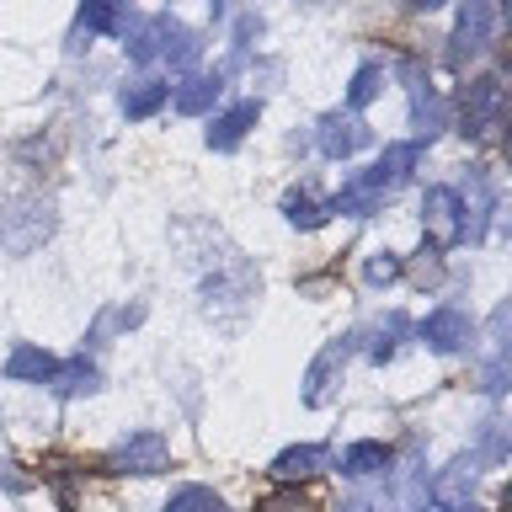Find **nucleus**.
I'll return each mask as SVG.
<instances>
[{
  "label": "nucleus",
  "instance_id": "nucleus-11",
  "mask_svg": "<svg viewBox=\"0 0 512 512\" xmlns=\"http://www.w3.org/2000/svg\"><path fill=\"white\" fill-rule=\"evenodd\" d=\"M256 118H262V107H256V102H235L230 112H219L214 128H208V150H235V144L256 128Z\"/></svg>",
  "mask_w": 512,
  "mask_h": 512
},
{
  "label": "nucleus",
  "instance_id": "nucleus-8",
  "mask_svg": "<svg viewBox=\"0 0 512 512\" xmlns=\"http://www.w3.org/2000/svg\"><path fill=\"white\" fill-rule=\"evenodd\" d=\"M470 336H475L470 315L454 310V304H443V310H432V315L422 320V342H427L432 352H459V347H470Z\"/></svg>",
  "mask_w": 512,
  "mask_h": 512
},
{
  "label": "nucleus",
  "instance_id": "nucleus-10",
  "mask_svg": "<svg viewBox=\"0 0 512 512\" xmlns=\"http://www.w3.org/2000/svg\"><path fill=\"white\" fill-rule=\"evenodd\" d=\"M347 352H352V336H342V342H331L320 358L310 363V374H304V406H320V400L331 395V379L342 374V363H347Z\"/></svg>",
  "mask_w": 512,
  "mask_h": 512
},
{
  "label": "nucleus",
  "instance_id": "nucleus-22",
  "mask_svg": "<svg viewBox=\"0 0 512 512\" xmlns=\"http://www.w3.org/2000/svg\"><path fill=\"white\" fill-rule=\"evenodd\" d=\"M379 86H384V70H379V64H363V70L352 75V86H347V102L352 107H368L379 96Z\"/></svg>",
  "mask_w": 512,
  "mask_h": 512
},
{
  "label": "nucleus",
  "instance_id": "nucleus-29",
  "mask_svg": "<svg viewBox=\"0 0 512 512\" xmlns=\"http://www.w3.org/2000/svg\"><path fill=\"white\" fill-rule=\"evenodd\" d=\"M486 390H491V395H502V390H507V358H502V352H496L491 368H486Z\"/></svg>",
  "mask_w": 512,
  "mask_h": 512
},
{
  "label": "nucleus",
  "instance_id": "nucleus-27",
  "mask_svg": "<svg viewBox=\"0 0 512 512\" xmlns=\"http://www.w3.org/2000/svg\"><path fill=\"white\" fill-rule=\"evenodd\" d=\"M400 331H406V320H400V315H390V326L379 331V342H374V347H368V352H374V363L395 358V336H400Z\"/></svg>",
  "mask_w": 512,
  "mask_h": 512
},
{
  "label": "nucleus",
  "instance_id": "nucleus-15",
  "mask_svg": "<svg viewBox=\"0 0 512 512\" xmlns=\"http://www.w3.org/2000/svg\"><path fill=\"white\" fill-rule=\"evenodd\" d=\"M224 80L219 75H187L182 86H176V112H187V118H198V112H208L219 102Z\"/></svg>",
  "mask_w": 512,
  "mask_h": 512
},
{
  "label": "nucleus",
  "instance_id": "nucleus-17",
  "mask_svg": "<svg viewBox=\"0 0 512 512\" xmlns=\"http://www.w3.org/2000/svg\"><path fill=\"white\" fill-rule=\"evenodd\" d=\"M342 470L352 480H374V475L390 470V448H384V443H352L347 459H342Z\"/></svg>",
  "mask_w": 512,
  "mask_h": 512
},
{
  "label": "nucleus",
  "instance_id": "nucleus-1",
  "mask_svg": "<svg viewBox=\"0 0 512 512\" xmlns=\"http://www.w3.org/2000/svg\"><path fill=\"white\" fill-rule=\"evenodd\" d=\"M416 144H390V150H384L374 166H368L363 176H352V182L336 192V203H331V214H352V219H368L379 208V198L384 192H390L395 182H406L411 176V166H416Z\"/></svg>",
  "mask_w": 512,
  "mask_h": 512
},
{
  "label": "nucleus",
  "instance_id": "nucleus-19",
  "mask_svg": "<svg viewBox=\"0 0 512 512\" xmlns=\"http://www.w3.org/2000/svg\"><path fill=\"white\" fill-rule=\"evenodd\" d=\"M54 374V358H48L43 347H16L11 358H6V379H48Z\"/></svg>",
  "mask_w": 512,
  "mask_h": 512
},
{
  "label": "nucleus",
  "instance_id": "nucleus-24",
  "mask_svg": "<svg viewBox=\"0 0 512 512\" xmlns=\"http://www.w3.org/2000/svg\"><path fill=\"white\" fill-rule=\"evenodd\" d=\"M470 480H475V459H459V464H448V475L438 480V496H443V502H459Z\"/></svg>",
  "mask_w": 512,
  "mask_h": 512
},
{
  "label": "nucleus",
  "instance_id": "nucleus-23",
  "mask_svg": "<svg viewBox=\"0 0 512 512\" xmlns=\"http://www.w3.org/2000/svg\"><path fill=\"white\" fill-rule=\"evenodd\" d=\"M288 224H299V230H315V224H326V208H320L315 198H304V192H294V198L283 203Z\"/></svg>",
  "mask_w": 512,
  "mask_h": 512
},
{
  "label": "nucleus",
  "instance_id": "nucleus-21",
  "mask_svg": "<svg viewBox=\"0 0 512 512\" xmlns=\"http://www.w3.org/2000/svg\"><path fill=\"white\" fill-rule=\"evenodd\" d=\"M256 512H320V507H315L299 486H283V491L262 496V502H256Z\"/></svg>",
  "mask_w": 512,
  "mask_h": 512
},
{
  "label": "nucleus",
  "instance_id": "nucleus-16",
  "mask_svg": "<svg viewBox=\"0 0 512 512\" xmlns=\"http://www.w3.org/2000/svg\"><path fill=\"white\" fill-rule=\"evenodd\" d=\"M443 123H448L443 96H438V91H411V128H416V139L443 134Z\"/></svg>",
  "mask_w": 512,
  "mask_h": 512
},
{
  "label": "nucleus",
  "instance_id": "nucleus-12",
  "mask_svg": "<svg viewBox=\"0 0 512 512\" xmlns=\"http://www.w3.org/2000/svg\"><path fill=\"white\" fill-rule=\"evenodd\" d=\"M320 470H326V448H315V443H294L272 459V475H278L283 486H299V480H310Z\"/></svg>",
  "mask_w": 512,
  "mask_h": 512
},
{
  "label": "nucleus",
  "instance_id": "nucleus-3",
  "mask_svg": "<svg viewBox=\"0 0 512 512\" xmlns=\"http://www.w3.org/2000/svg\"><path fill=\"white\" fill-rule=\"evenodd\" d=\"M491 32H496V11L491 0H464L459 6V22H454V38H448V70H464L475 54L491 48Z\"/></svg>",
  "mask_w": 512,
  "mask_h": 512
},
{
  "label": "nucleus",
  "instance_id": "nucleus-28",
  "mask_svg": "<svg viewBox=\"0 0 512 512\" xmlns=\"http://www.w3.org/2000/svg\"><path fill=\"white\" fill-rule=\"evenodd\" d=\"M347 512H390V496L384 491H368V496H352Z\"/></svg>",
  "mask_w": 512,
  "mask_h": 512
},
{
  "label": "nucleus",
  "instance_id": "nucleus-13",
  "mask_svg": "<svg viewBox=\"0 0 512 512\" xmlns=\"http://www.w3.org/2000/svg\"><path fill=\"white\" fill-rule=\"evenodd\" d=\"M96 384H102V374L86 363V352L80 358H70V363H54V374H48V390H54L59 400H75V395H91Z\"/></svg>",
  "mask_w": 512,
  "mask_h": 512
},
{
  "label": "nucleus",
  "instance_id": "nucleus-4",
  "mask_svg": "<svg viewBox=\"0 0 512 512\" xmlns=\"http://www.w3.org/2000/svg\"><path fill=\"white\" fill-rule=\"evenodd\" d=\"M502 123V80L496 75H480L464 86L459 96V134L464 139H491V128Z\"/></svg>",
  "mask_w": 512,
  "mask_h": 512
},
{
  "label": "nucleus",
  "instance_id": "nucleus-9",
  "mask_svg": "<svg viewBox=\"0 0 512 512\" xmlns=\"http://www.w3.org/2000/svg\"><path fill=\"white\" fill-rule=\"evenodd\" d=\"M368 139H374V134H368V123H363V118H352V112H347V118H342V112H331V118H320V150H326V155H336V160L358 155Z\"/></svg>",
  "mask_w": 512,
  "mask_h": 512
},
{
  "label": "nucleus",
  "instance_id": "nucleus-31",
  "mask_svg": "<svg viewBox=\"0 0 512 512\" xmlns=\"http://www.w3.org/2000/svg\"><path fill=\"white\" fill-rule=\"evenodd\" d=\"M406 6H416V11H438V6H448V0H406Z\"/></svg>",
  "mask_w": 512,
  "mask_h": 512
},
{
  "label": "nucleus",
  "instance_id": "nucleus-30",
  "mask_svg": "<svg viewBox=\"0 0 512 512\" xmlns=\"http://www.w3.org/2000/svg\"><path fill=\"white\" fill-rule=\"evenodd\" d=\"M486 459H502V422H486Z\"/></svg>",
  "mask_w": 512,
  "mask_h": 512
},
{
  "label": "nucleus",
  "instance_id": "nucleus-25",
  "mask_svg": "<svg viewBox=\"0 0 512 512\" xmlns=\"http://www.w3.org/2000/svg\"><path fill=\"white\" fill-rule=\"evenodd\" d=\"M363 278L368 283H395L400 278V256H390V251H374V256H368V267H363Z\"/></svg>",
  "mask_w": 512,
  "mask_h": 512
},
{
  "label": "nucleus",
  "instance_id": "nucleus-18",
  "mask_svg": "<svg viewBox=\"0 0 512 512\" xmlns=\"http://www.w3.org/2000/svg\"><path fill=\"white\" fill-rule=\"evenodd\" d=\"M166 86L160 80H134V86H123V112L128 118H150V112H160L166 107Z\"/></svg>",
  "mask_w": 512,
  "mask_h": 512
},
{
  "label": "nucleus",
  "instance_id": "nucleus-5",
  "mask_svg": "<svg viewBox=\"0 0 512 512\" xmlns=\"http://www.w3.org/2000/svg\"><path fill=\"white\" fill-rule=\"evenodd\" d=\"M107 470H118V475H160V470H171V443L160 438V432H128V438L112 448Z\"/></svg>",
  "mask_w": 512,
  "mask_h": 512
},
{
  "label": "nucleus",
  "instance_id": "nucleus-26",
  "mask_svg": "<svg viewBox=\"0 0 512 512\" xmlns=\"http://www.w3.org/2000/svg\"><path fill=\"white\" fill-rule=\"evenodd\" d=\"M411 278H416V283H422V288H427V283H438V278H443V251H438V246H427L422 256H416V267H411Z\"/></svg>",
  "mask_w": 512,
  "mask_h": 512
},
{
  "label": "nucleus",
  "instance_id": "nucleus-2",
  "mask_svg": "<svg viewBox=\"0 0 512 512\" xmlns=\"http://www.w3.org/2000/svg\"><path fill=\"white\" fill-rule=\"evenodd\" d=\"M54 235V203L48 198H11L0 203V251L27 256Z\"/></svg>",
  "mask_w": 512,
  "mask_h": 512
},
{
  "label": "nucleus",
  "instance_id": "nucleus-20",
  "mask_svg": "<svg viewBox=\"0 0 512 512\" xmlns=\"http://www.w3.org/2000/svg\"><path fill=\"white\" fill-rule=\"evenodd\" d=\"M166 512H224V502H219V491H208V486H182L166 502Z\"/></svg>",
  "mask_w": 512,
  "mask_h": 512
},
{
  "label": "nucleus",
  "instance_id": "nucleus-14",
  "mask_svg": "<svg viewBox=\"0 0 512 512\" xmlns=\"http://www.w3.org/2000/svg\"><path fill=\"white\" fill-rule=\"evenodd\" d=\"M134 6L128 0H86L80 6V32H128Z\"/></svg>",
  "mask_w": 512,
  "mask_h": 512
},
{
  "label": "nucleus",
  "instance_id": "nucleus-32",
  "mask_svg": "<svg viewBox=\"0 0 512 512\" xmlns=\"http://www.w3.org/2000/svg\"><path fill=\"white\" fill-rule=\"evenodd\" d=\"M464 512H480V507H464Z\"/></svg>",
  "mask_w": 512,
  "mask_h": 512
},
{
  "label": "nucleus",
  "instance_id": "nucleus-6",
  "mask_svg": "<svg viewBox=\"0 0 512 512\" xmlns=\"http://www.w3.org/2000/svg\"><path fill=\"white\" fill-rule=\"evenodd\" d=\"M459 214H464V235H470V240L486 235V224H491V214H496V182H491L486 166H470V176H464Z\"/></svg>",
  "mask_w": 512,
  "mask_h": 512
},
{
  "label": "nucleus",
  "instance_id": "nucleus-7",
  "mask_svg": "<svg viewBox=\"0 0 512 512\" xmlns=\"http://www.w3.org/2000/svg\"><path fill=\"white\" fill-rule=\"evenodd\" d=\"M422 219L438 246H454V240H464V214H459V192L454 187H427L422 198Z\"/></svg>",
  "mask_w": 512,
  "mask_h": 512
}]
</instances>
